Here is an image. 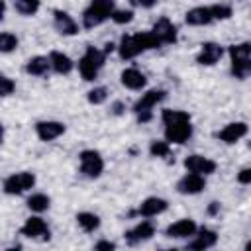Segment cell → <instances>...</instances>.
Returning a JSON list of instances; mask_svg holds the SVG:
<instances>
[{"instance_id": "4dcf8cb0", "label": "cell", "mask_w": 251, "mask_h": 251, "mask_svg": "<svg viewBox=\"0 0 251 251\" xmlns=\"http://www.w3.org/2000/svg\"><path fill=\"white\" fill-rule=\"evenodd\" d=\"M210 12H212L214 22H224V20H229V18L233 16V8H231L229 4H224V2L212 4V6H210Z\"/></svg>"}, {"instance_id": "5bb4252c", "label": "cell", "mask_w": 251, "mask_h": 251, "mask_svg": "<svg viewBox=\"0 0 251 251\" xmlns=\"http://www.w3.org/2000/svg\"><path fill=\"white\" fill-rule=\"evenodd\" d=\"M53 27H55L57 33L63 35V37H73V35H76V33L80 31L78 22H76L69 12H65V10H61V8H55V10H53Z\"/></svg>"}, {"instance_id": "5b68a950", "label": "cell", "mask_w": 251, "mask_h": 251, "mask_svg": "<svg viewBox=\"0 0 251 251\" xmlns=\"http://www.w3.org/2000/svg\"><path fill=\"white\" fill-rule=\"evenodd\" d=\"M106 57L108 55L102 49H98L94 45H86V49H84L82 57L78 59V65H76L78 67V75L82 76V80H86V82L96 80L100 69L106 63Z\"/></svg>"}, {"instance_id": "ab89813d", "label": "cell", "mask_w": 251, "mask_h": 251, "mask_svg": "<svg viewBox=\"0 0 251 251\" xmlns=\"http://www.w3.org/2000/svg\"><path fill=\"white\" fill-rule=\"evenodd\" d=\"M4 133H6V131H4V126L0 124V145H2V141H4Z\"/></svg>"}, {"instance_id": "8d00e7d4", "label": "cell", "mask_w": 251, "mask_h": 251, "mask_svg": "<svg viewBox=\"0 0 251 251\" xmlns=\"http://www.w3.org/2000/svg\"><path fill=\"white\" fill-rule=\"evenodd\" d=\"M124 112H126V102L116 100V102L112 104V114H114V116H122Z\"/></svg>"}, {"instance_id": "cb8c5ba5", "label": "cell", "mask_w": 251, "mask_h": 251, "mask_svg": "<svg viewBox=\"0 0 251 251\" xmlns=\"http://www.w3.org/2000/svg\"><path fill=\"white\" fill-rule=\"evenodd\" d=\"M24 71L31 76H45L51 71V65H49V59L45 55H35V57H29L25 61Z\"/></svg>"}, {"instance_id": "1f68e13d", "label": "cell", "mask_w": 251, "mask_h": 251, "mask_svg": "<svg viewBox=\"0 0 251 251\" xmlns=\"http://www.w3.org/2000/svg\"><path fill=\"white\" fill-rule=\"evenodd\" d=\"M133 10H120V8H116L114 12H112V16H110V20L116 24V25H126V24H129V22H133Z\"/></svg>"}, {"instance_id": "44dd1931", "label": "cell", "mask_w": 251, "mask_h": 251, "mask_svg": "<svg viewBox=\"0 0 251 251\" xmlns=\"http://www.w3.org/2000/svg\"><path fill=\"white\" fill-rule=\"evenodd\" d=\"M184 24L192 25V27H202V25H210L214 24L210 6H194L184 14Z\"/></svg>"}, {"instance_id": "d6a6232c", "label": "cell", "mask_w": 251, "mask_h": 251, "mask_svg": "<svg viewBox=\"0 0 251 251\" xmlns=\"http://www.w3.org/2000/svg\"><path fill=\"white\" fill-rule=\"evenodd\" d=\"M14 90H16V80L6 75H0V98L14 94Z\"/></svg>"}, {"instance_id": "f35d334b", "label": "cell", "mask_w": 251, "mask_h": 251, "mask_svg": "<svg viewBox=\"0 0 251 251\" xmlns=\"http://www.w3.org/2000/svg\"><path fill=\"white\" fill-rule=\"evenodd\" d=\"M4 14H6V4H4V0H0V20L4 18Z\"/></svg>"}, {"instance_id": "ba28073f", "label": "cell", "mask_w": 251, "mask_h": 251, "mask_svg": "<svg viewBox=\"0 0 251 251\" xmlns=\"http://www.w3.org/2000/svg\"><path fill=\"white\" fill-rule=\"evenodd\" d=\"M35 186V175L31 171H18L2 180V190L8 196H20Z\"/></svg>"}, {"instance_id": "603a6c76", "label": "cell", "mask_w": 251, "mask_h": 251, "mask_svg": "<svg viewBox=\"0 0 251 251\" xmlns=\"http://www.w3.org/2000/svg\"><path fill=\"white\" fill-rule=\"evenodd\" d=\"M47 59H49L51 71L57 73V75H69V73H73V69H75V61H73L67 53H63V51L53 49V51L47 55Z\"/></svg>"}, {"instance_id": "e575fe53", "label": "cell", "mask_w": 251, "mask_h": 251, "mask_svg": "<svg viewBox=\"0 0 251 251\" xmlns=\"http://www.w3.org/2000/svg\"><path fill=\"white\" fill-rule=\"evenodd\" d=\"M118 245L114 243V241H108V239H100V241H96L94 243V249L96 251H114Z\"/></svg>"}, {"instance_id": "8fae6325", "label": "cell", "mask_w": 251, "mask_h": 251, "mask_svg": "<svg viewBox=\"0 0 251 251\" xmlns=\"http://www.w3.org/2000/svg\"><path fill=\"white\" fill-rule=\"evenodd\" d=\"M149 31L155 35V39L159 41V45H173L178 39V29H176V25L167 16H161L153 24V27Z\"/></svg>"}, {"instance_id": "d4e9b609", "label": "cell", "mask_w": 251, "mask_h": 251, "mask_svg": "<svg viewBox=\"0 0 251 251\" xmlns=\"http://www.w3.org/2000/svg\"><path fill=\"white\" fill-rule=\"evenodd\" d=\"M76 226L84 231V233H94L100 227V218L94 212H78L76 214Z\"/></svg>"}, {"instance_id": "3957f363", "label": "cell", "mask_w": 251, "mask_h": 251, "mask_svg": "<svg viewBox=\"0 0 251 251\" xmlns=\"http://www.w3.org/2000/svg\"><path fill=\"white\" fill-rule=\"evenodd\" d=\"M227 55H229V73L233 78L237 80H245L251 75V43L249 41H241V43H233L227 47Z\"/></svg>"}, {"instance_id": "8992f818", "label": "cell", "mask_w": 251, "mask_h": 251, "mask_svg": "<svg viewBox=\"0 0 251 251\" xmlns=\"http://www.w3.org/2000/svg\"><path fill=\"white\" fill-rule=\"evenodd\" d=\"M165 98H167V90H163V88L145 90V92L137 98V102L133 104V108H131V112L135 114L137 122H139V124L151 122V120H153V108H155L157 104H161Z\"/></svg>"}, {"instance_id": "d590c367", "label": "cell", "mask_w": 251, "mask_h": 251, "mask_svg": "<svg viewBox=\"0 0 251 251\" xmlns=\"http://www.w3.org/2000/svg\"><path fill=\"white\" fill-rule=\"evenodd\" d=\"M133 6H137V8H143V10H151V8H155L157 4H159V0H129Z\"/></svg>"}, {"instance_id": "2e32d148", "label": "cell", "mask_w": 251, "mask_h": 251, "mask_svg": "<svg viewBox=\"0 0 251 251\" xmlns=\"http://www.w3.org/2000/svg\"><path fill=\"white\" fill-rule=\"evenodd\" d=\"M176 192L182 194V196H194V194H200L204 192L206 188V176L202 175H196V173H186L182 175L178 180H176Z\"/></svg>"}, {"instance_id": "4316f807", "label": "cell", "mask_w": 251, "mask_h": 251, "mask_svg": "<svg viewBox=\"0 0 251 251\" xmlns=\"http://www.w3.org/2000/svg\"><path fill=\"white\" fill-rule=\"evenodd\" d=\"M14 10L20 16L31 18L41 10V0H14Z\"/></svg>"}, {"instance_id": "484cf974", "label": "cell", "mask_w": 251, "mask_h": 251, "mask_svg": "<svg viewBox=\"0 0 251 251\" xmlns=\"http://www.w3.org/2000/svg\"><path fill=\"white\" fill-rule=\"evenodd\" d=\"M25 206L33 212V214H43L49 210L51 206V198L45 194V192H33L27 200H25Z\"/></svg>"}, {"instance_id": "9c48e42d", "label": "cell", "mask_w": 251, "mask_h": 251, "mask_svg": "<svg viewBox=\"0 0 251 251\" xmlns=\"http://www.w3.org/2000/svg\"><path fill=\"white\" fill-rule=\"evenodd\" d=\"M182 165H184V169L188 173H196V175H202V176H210L218 169V163L214 159H210L206 155H200V153L186 155L184 161H182Z\"/></svg>"}, {"instance_id": "4fadbf2b", "label": "cell", "mask_w": 251, "mask_h": 251, "mask_svg": "<svg viewBox=\"0 0 251 251\" xmlns=\"http://www.w3.org/2000/svg\"><path fill=\"white\" fill-rule=\"evenodd\" d=\"M249 133V126H247V122H229V124H226L222 129H218L216 131V139H220L222 143H226V145H235L237 141H241L245 135Z\"/></svg>"}, {"instance_id": "83f0119b", "label": "cell", "mask_w": 251, "mask_h": 251, "mask_svg": "<svg viewBox=\"0 0 251 251\" xmlns=\"http://www.w3.org/2000/svg\"><path fill=\"white\" fill-rule=\"evenodd\" d=\"M20 45V39L16 33L12 31H0V53L2 55H8V53H14Z\"/></svg>"}, {"instance_id": "74e56055", "label": "cell", "mask_w": 251, "mask_h": 251, "mask_svg": "<svg viewBox=\"0 0 251 251\" xmlns=\"http://www.w3.org/2000/svg\"><path fill=\"white\" fill-rule=\"evenodd\" d=\"M220 210H222V204L214 200V202H210V204H208L206 214H208V216H218V214H220Z\"/></svg>"}, {"instance_id": "f1b7e54d", "label": "cell", "mask_w": 251, "mask_h": 251, "mask_svg": "<svg viewBox=\"0 0 251 251\" xmlns=\"http://www.w3.org/2000/svg\"><path fill=\"white\" fill-rule=\"evenodd\" d=\"M108 98H110L108 86H94V88H90V90L86 92V100H88V104H92V106H100V104H104Z\"/></svg>"}, {"instance_id": "ffe728a7", "label": "cell", "mask_w": 251, "mask_h": 251, "mask_svg": "<svg viewBox=\"0 0 251 251\" xmlns=\"http://www.w3.org/2000/svg\"><path fill=\"white\" fill-rule=\"evenodd\" d=\"M169 210V202L161 196H147L145 200L139 202L135 214L141 216V218H155V216H161Z\"/></svg>"}, {"instance_id": "e0dca14e", "label": "cell", "mask_w": 251, "mask_h": 251, "mask_svg": "<svg viewBox=\"0 0 251 251\" xmlns=\"http://www.w3.org/2000/svg\"><path fill=\"white\" fill-rule=\"evenodd\" d=\"M153 235H155V224L151 220H141L139 224H135L124 233V239L127 245H139V243L149 241Z\"/></svg>"}, {"instance_id": "d6986e66", "label": "cell", "mask_w": 251, "mask_h": 251, "mask_svg": "<svg viewBox=\"0 0 251 251\" xmlns=\"http://www.w3.org/2000/svg\"><path fill=\"white\" fill-rule=\"evenodd\" d=\"M218 243V231L210 229V227H198L194 231V235L186 241V249H196V251H204V249H212Z\"/></svg>"}, {"instance_id": "30bf717a", "label": "cell", "mask_w": 251, "mask_h": 251, "mask_svg": "<svg viewBox=\"0 0 251 251\" xmlns=\"http://www.w3.org/2000/svg\"><path fill=\"white\" fill-rule=\"evenodd\" d=\"M20 233H22L24 237H27V239H41V241H47L49 235H51V229H49L47 222H45L39 214H35V216H29V218L22 224Z\"/></svg>"}, {"instance_id": "836d02e7", "label": "cell", "mask_w": 251, "mask_h": 251, "mask_svg": "<svg viewBox=\"0 0 251 251\" xmlns=\"http://www.w3.org/2000/svg\"><path fill=\"white\" fill-rule=\"evenodd\" d=\"M235 180H237L239 184H243V186L251 184V167H243V169H241V171L237 173Z\"/></svg>"}, {"instance_id": "f546056e", "label": "cell", "mask_w": 251, "mask_h": 251, "mask_svg": "<svg viewBox=\"0 0 251 251\" xmlns=\"http://www.w3.org/2000/svg\"><path fill=\"white\" fill-rule=\"evenodd\" d=\"M149 153H151V157L167 159L171 155V143L167 139H153L149 143Z\"/></svg>"}, {"instance_id": "7402d4cb", "label": "cell", "mask_w": 251, "mask_h": 251, "mask_svg": "<svg viewBox=\"0 0 251 251\" xmlns=\"http://www.w3.org/2000/svg\"><path fill=\"white\" fill-rule=\"evenodd\" d=\"M120 82H122V86H126L127 90H141V88H145V84H147V76H145V73H141L139 69L127 67V69H124V71L120 73Z\"/></svg>"}, {"instance_id": "7a4b0ae2", "label": "cell", "mask_w": 251, "mask_h": 251, "mask_svg": "<svg viewBox=\"0 0 251 251\" xmlns=\"http://www.w3.org/2000/svg\"><path fill=\"white\" fill-rule=\"evenodd\" d=\"M159 41L155 39V35L151 31H137V33H127L120 39V43L116 45L120 59L129 61L139 57L141 53L149 51V49H159Z\"/></svg>"}, {"instance_id": "6da1fadb", "label": "cell", "mask_w": 251, "mask_h": 251, "mask_svg": "<svg viewBox=\"0 0 251 251\" xmlns=\"http://www.w3.org/2000/svg\"><path fill=\"white\" fill-rule=\"evenodd\" d=\"M161 122L165 127V139L173 145H182L192 137L194 126H192V118L188 112L184 110H176V108H165L161 110Z\"/></svg>"}, {"instance_id": "52a82bcc", "label": "cell", "mask_w": 251, "mask_h": 251, "mask_svg": "<svg viewBox=\"0 0 251 251\" xmlns=\"http://www.w3.org/2000/svg\"><path fill=\"white\" fill-rule=\"evenodd\" d=\"M104 167H106V163H104V157H102L100 151H96V149H82L78 153V169H80L82 176L92 178V180L100 178L102 173H104Z\"/></svg>"}, {"instance_id": "277c9868", "label": "cell", "mask_w": 251, "mask_h": 251, "mask_svg": "<svg viewBox=\"0 0 251 251\" xmlns=\"http://www.w3.org/2000/svg\"><path fill=\"white\" fill-rule=\"evenodd\" d=\"M116 10V0H90V4L82 10L80 22L84 29H94L110 20L112 12Z\"/></svg>"}, {"instance_id": "9a60e30c", "label": "cell", "mask_w": 251, "mask_h": 251, "mask_svg": "<svg viewBox=\"0 0 251 251\" xmlns=\"http://www.w3.org/2000/svg\"><path fill=\"white\" fill-rule=\"evenodd\" d=\"M224 53H226L224 45H220L216 41H204L200 45V49H198V53H196L194 59H196V63L200 67H214L216 63H220V59L224 57Z\"/></svg>"}, {"instance_id": "ac0fdd59", "label": "cell", "mask_w": 251, "mask_h": 251, "mask_svg": "<svg viewBox=\"0 0 251 251\" xmlns=\"http://www.w3.org/2000/svg\"><path fill=\"white\" fill-rule=\"evenodd\" d=\"M196 229H198V224L192 218H180L165 227V235L169 239H190Z\"/></svg>"}, {"instance_id": "7c38bea8", "label": "cell", "mask_w": 251, "mask_h": 251, "mask_svg": "<svg viewBox=\"0 0 251 251\" xmlns=\"http://www.w3.org/2000/svg\"><path fill=\"white\" fill-rule=\"evenodd\" d=\"M33 129H35V135L39 141L49 143V141L59 139L67 131V126L59 120H39V122H35Z\"/></svg>"}]
</instances>
